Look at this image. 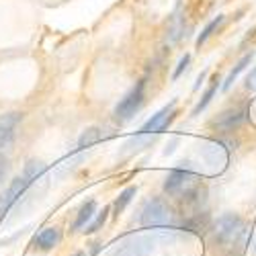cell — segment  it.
I'll use <instances>...</instances> for the list:
<instances>
[{"instance_id":"obj_1","label":"cell","mask_w":256,"mask_h":256,"mask_svg":"<svg viewBox=\"0 0 256 256\" xmlns=\"http://www.w3.org/2000/svg\"><path fill=\"white\" fill-rule=\"evenodd\" d=\"M172 240H176V234H172V230L142 234V236H134L130 240H125L115 250L113 256H148L150 252L156 250L160 242H172Z\"/></svg>"},{"instance_id":"obj_2","label":"cell","mask_w":256,"mask_h":256,"mask_svg":"<svg viewBox=\"0 0 256 256\" xmlns=\"http://www.w3.org/2000/svg\"><path fill=\"white\" fill-rule=\"evenodd\" d=\"M213 238L222 246H236L246 234V224L238 213H224L213 224Z\"/></svg>"},{"instance_id":"obj_3","label":"cell","mask_w":256,"mask_h":256,"mask_svg":"<svg viewBox=\"0 0 256 256\" xmlns=\"http://www.w3.org/2000/svg\"><path fill=\"white\" fill-rule=\"evenodd\" d=\"M140 224L144 228H168L172 226V209L166 205V201L154 197L144 203L140 213Z\"/></svg>"},{"instance_id":"obj_4","label":"cell","mask_w":256,"mask_h":256,"mask_svg":"<svg viewBox=\"0 0 256 256\" xmlns=\"http://www.w3.org/2000/svg\"><path fill=\"white\" fill-rule=\"evenodd\" d=\"M144 88H146V82L140 80L136 86L117 102L113 115H115V119L119 123H127L130 119H134L136 113L142 109V104H144Z\"/></svg>"},{"instance_id":"obj_5","label":"cell","mask_w":256,"mask_h":256,"mask_svg":"<svg viewBox=\"0 0 256 256\" xmlns=\"http://www.w3.org/2000/svg\"><path fill=\"white\" fill-rule=\"evenodd\" d=\"M248 119V104H236V106H230V109L222 111L218 117L211 119V127H216L218 132H234Z\"/></svg>"},{"instance_id":"obj_6","label":"cell","mask_w":256,"mask_h":256,"mask_svg":"<svg viewBox=\"0 0 256 256\" xmlns=\"http://www.w3.org/2000/svg\"><path fill=\"white\" fill-rule=\"evenodd\" d=\"M199 152L203 156V160L216 170V172H222V170L228 166V148L224 146V142H218V140H209L205 142Z\"/></svg>"},{"instance_id":"obj_7","label":"cell","mask_w":256,"mask_h":256,"mask_svg":"<svg viewBox=\"0 0 256 256\" xmlns=\"http://www.w3.org/2000/svg\"><path fill=\"white\" fill-rule=\"evenodd\" d=\"M27 186H29V180H27L25 176L12 178V182L8 184V188L4 190L2 195H0V220H2L6 213H8V209L18 201V197L25 193Z\"/></svg>"},{"instance_id":"obj_8","label":"cell","mask_w":256,"mask_h":256,"mask_svg":"<svg viewBox=\"0 0 256 256\" xmlns=\"http://www.w3.org/2000/svg\"><path fill=\"white\" fill-rule=\"evenodd\" d=\"M174 102H170L168 106H164V109H160L156 115H152V119H148L144 125H142V130H140V136H152V134H158L162 132L164 127L168 125V121L172 119L174 115Z\"/></svg>"},{"instance_id":"obj_9","label":"cell","mask_w":256,"mask_h":256,"mask_svg":"<svg viewBox=\"0 0 256 256\" xmlns=\"http://www.w3.org/2000/svg\"><path fill=\"white\" fill-rule=\"evenodd\" d=\"M20 119H23V113H16V111L0 115V148H6L12 144Z\"/></svg>"},{"instance_id":"obj_10","label":"cell","mask_w":256,"mask_h":256,"mask_svg":"<svg viewBox=\"0 0 256 256\" xmlns=\"http://www.w3.org/2000/svg\"><path fill=\"white\" fill-rule=\"evenodd\" d=\"M60 240H62V232L58 228H46V230H41L37 236L33 238V246L48 252V250L56 248L60 244Z\"/></svg>"},{"instance_id":"obj_11","label":"cell","mask_w":256,"mask_h":256,"mask_svg":"<svg viewBox=\"0 0 256 256\" xmlns=\"http://www.w3.org/2000/svg\"><path fill=\"white\" fill-rule=\"evenodd\" d=\"M96 216V201H86L80 209H78V216H76V220H74V224H72V230L74 232H78V230H82V228H86L90 222H92V218Z\"/></svg>"},{"instance_id":"obj_12","label":"cell","mask_w":256,"mask_h":256,"mask_svg":"<svg viewBox=\"0 0 256 256\" xmlns=\"http://www.w3.org/2000/svg\"><path fill=\"white\" fill-rule=\"evenodd\" d=\"M252 58H254V52L246 54V56H244V58H242V60L236 64V66L232 68V72L228 74V78H226V80H224V84H222V90H230V88H232L234 80H236V78H238V76H240V74H242V72L248 68V64L252 62Z\"/></svg>"},{"instance_id":"obj_13","label":"cell","mask_w":256,"mask_h":256,"mask_svg":"<svg viewBox=\"0 0 256 256\" xmlns=\"http://www.w3.org/2000/svg\"><path fill=\"white\" fill-rule=\"evenodd\" d=\"M218 88H220V78L216 76V78H213V82H211V86H209V88L205 90V94L201 96V100L197 102V106H195V109H193V113H190V115H193V117H197V115H199V113H201V111L205 109V106H207V104L211 102V98H213V96H216Z\"/></svg>"},{"instance_id":"obj_14","label":"cell","mask_w":256,"mask_h":256,"mask_svg":"<svg viewBox=\"0 0 256 256\" xmlns=\"http://www.w3.org/2000/svg\"><path fill=\"white\" fill-rule=\"evenodd\" d=\"M44 172H46V164L41 162V160H29L27 164H25V170H23V176L29 180V184L33 182V180H37L39 176H44Z\"/></svg>"},{"instance_id":"obj_15","label":"cell","mask_w":256,"mask_h":256,"mask_svg":"<svg viewBox=\"0 0 256 256\" xmlns=\"http://www.w3.org/2000/svg\"><path fill=\"white\" fill-rule=\"evenodd\" d=\"M136 193H138V186H127L125 190H121L119 193V197L115 199V205H113V211H115V216H119V213L132 203V199L136 197Z\"/></svg>"},{"instance_id":"obj_16","label":"cell","mask_w":256,"mask_h":256,"mask_svg":"<svg viewBox=\"0 0 256 256\" xmlns=\"http://www.w3.org/2000/svg\"><path fill=\"white\" fill-rule=\"evenodd\" d=\"M100 138H102V134H100L98 127H88V130H84L82 136L78 138V148H80V150H84V148H90Z\"/></svg>"},{"instance_id":"obj_17","label":"cell","mask_w":256,"mask_h":256,"mask_svg":"<svg viewBox=\"0 0 256 256\" xmlns=\"http://www.w3.org/2000/svg\"><path fill=\"white\" fill-rule=\"evenodd\" d=\"M224 18H226V16H224V14H220V16H216L213 20H209V23L205 25V29H203V31L199 33V37H197V48H201V46L205 44V41H207L213 33H216V31L220 29V25L224 23Z\"/></svg>"},{"instance_id":"obj_18","label":"cell","mask_w":256,"mask_h":256,"mask_svg":"<svg viewBox=\"0 0 256 256\" xmlns=\"http://www.w3.org/2000/svg\"><path fill=\"white\" fill-rule=\"evenodd\" d=\"M109 207H102V211L100 213H96V218H94V222L92 224H88L86 226V230H84V232H86V234H96L102 226H104V222H106V218H109Z\"/></svg>"},{"instance_id":"obj_19","label":"cell","mask_w":256,"mask_h":256,"mask_svg":"<svg viewBox=\"0 0 256 256\" xmlns=\"http://www.w3.org/2000/svg\"><path fill=\"white\" fill-rule=\"evenodd\" d=\"M188 62H190V56L184 54V56L180 58V62H178V66H176L174 74H172V80H178V78H180V74H182V72L186 70V66H188Z\"/></svg>"},{"instance_id":"obj_20","label":"cell","mask_w":256,"mask_h":256,"mask_svg":"<svg viewBox=\"0 0 256 256\" xmlns=\"http://www.w3.org/2000/svg\"><path fill=\"white\" fill-rule=\"evenodd\" d=\"M6 172H8V158H6L2 152H0V184L4 182Z\"/></svg>"},{"instance_id":"obj_21","label":"cell","mask_w":256,"mask_h":256,"mask_svg":"<svg viewBox=\"0 0 256 256\" xmlns=\"http://www.w3.org/2000/svg\"><path fill=\"white\" fill-rule=\"evenodd\" d=\"M246 88L248 90H252V92H256V68L248 74V78H246Z\"/></svg>"},{"instance_id":"obj_22","label":"cell","mask_w":256,"mask_h":256,"mask_svg":"<svg viewBox=\"0 0 256 256\" xmlns=\"http://www.w3.org/2000/svg\"><path fill=\"white\" fill-rule=\"evenodd\" d=\"M205 76H207V72H203V74H201V76L197 78V84H195V88H199V86H201V82L205 80Z\"/></svg>"},{"instance_id":"obj_23","label":"cell","mask_w":256,"mask_h":256,"mask_svg":"<svg viewBox=\"0 0 256 256\" xmlns=\"http://www.w3.org/2000/svg\"><path fill=\"white\" fill-rule=\"evenodd\" d=\"M72 256H84V252H76V254H72Z\"/></svg>"}]
</instances>
